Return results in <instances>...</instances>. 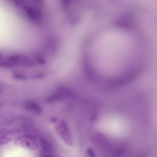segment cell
Here are the masks:
<instances>
[{"label": "cell", "mask_w": 157, "mask_h": 157, "mask_svg": "<svg viewBox=\"0 0 157 157\" xmlns=\"http://www.w3.org/2000/svg\"><path fill=\"white\" fill-rule=\"evenodd\" d=\"M14 144L18 147L31 150H35L38 146V142L33 136L30 135H24L18 136L14 141Z\"/></svg>", "instance_id": "cell-1"}, {"label": "cell", "mask_w": 157, "mask_h": 157, "mask_svg": "<svg viewBox=\"0 0 157 157\" xmlns=\"http://www.w3.org/2000/svg\"><path fill=\"white\" fill-rule=\"evenodd\" d=\"M56 129L61 140L68 146H71L73 144L72 137L69 127L64 121H60L57 124Z\"/></svg>", "instance_id": "cell-2"}, {"label": "cell", "mask_w": 157, "mask_h": 157, "mask_svg": "<svg viewBox=\"0 0 157 157\" xmlns=\"http://www.w3.org/2000/svg\"><path fill=\"white\" fill-rule=\"evenodd\" d=\"M24 109L27 111L35 115H38L42 112V109L36 103L32 101H29L24 103Z\"/></svg>", "instance_id": "cell-3"}, {"label": "cell", "mask_w": 157, "mask_h": 157, "mask_svg": "<svg viewBox=\"0 0 157 157\" xmlns=\"http://www.w3.org/2000/svg\"><path fill=\"white\" fill-rule=\"evenodd\" d=\"M19 136V133L16 131H11L0 134V145L10 142Z\"/></svg>", "instance_id": "cell-4"}, {"label": "cell", "mask_w": 157, "mask_h": 157, "mask_svg": "<svg viewBox=\"0 0 157 157\" xmlns=\"http://www.w3.org/2000/svg\"><path fill=\"white\" fill-rule=\"evenodd\" d=\"M40 143L41 147L45 151L51 152L52 151V147L49 143L44 139H41L40 140Z\"/></svg>", "instance_id": "cell-5"}, {"label": "cell", "mask_w": 157, "mask_h": 157, "mask_svg": "<svg viewBox=\"0 0 157 157\" xmlns=\"http://www.w3.org/2000/svg\"><path fill=\"white\" fill-rule=\"evenodd\" d=\"M13 77L15 79L19 80H25L27 79V77L24 73L16 71L14 72L13 75Z\"/></svg>", "instance_id": "cell-6"}, {"label": "cell", "mask_w": 157, "mask_h": 157, "mask_svg": "<svg viewBox=\"0 0 157 157\" xmlns=\"http://www.w3.org/2000/svg\"><path fill=\"white\" fill-rule=\"evenodd\" d=\"M86 153L89 157H96L93 150L91 148H89L87 150Z\"/></svg>", "instance_id": "cell-7"}, {"label": "cell", "mask_w": 157, "mask_h": 157, "mask_svg": "<svg viewBox=\"0 0 157 157\" xmlns=\"http://www.w3.org/2000/svg\"><path fill=\"white\" fill-rule=\"evenodd\" d=\"M44 157H55L54 156L50 154H48L45 155Z\"/></svg>", "instance_id": "cell-8"}]
</instances>
